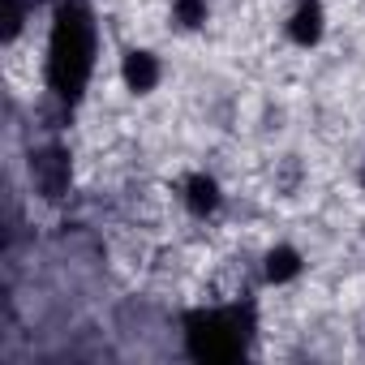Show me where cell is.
<instances>
[{
    "label": "cell",
    "instance_id": "cell-1",
    "mask_svg": "<svg viewBox=\"0 0 365 365\" xmlns=\"http://www.w3.org/2000/svg\"><path fill=\"white\" fill-rule=\"evenodd\" d=\"M95 65V26L91 14L82 5H65L56 14V31H52V56H48V82L52 91L73 103L91 78Z\"/></svg>",
    "mask_w": 365,
    "mask_h": 365
},
{
    "label": "cell",
    "instance_id": "cell-2",
    "mask_svg": "<svg viewBox=\"0 0 365 365\" xmlns=\"http://www.w3.org/2000/svg\"><path fill=\"white\" fill-rule=\"evenodd\" d=\"M254 331V314L241 322V305L232 309H194L185 314V344L194 361H237Z\"/></svg>",
    "mask_w": 365,
    "mask_h": 365
},
{
    "label": "cell",
    "instance_id": "cell-3",
    "mask_svg": "<svg viewBox=\"0 0 365 365\" xmlns=\"http://www.w3.org/2000/svg\"><path fill=\"white\" fill-rule=\"evenodd\" d=\"M69 176H73V168H69V150H61V146H43V150L31 155V180H35V190H39L43 198H61V194L69 190Z\"/></svg>",
    "mask_w": 365,
    "mask_h": 365
},
{
    "label": "cell",
    "instance_id": "cell-4",
    "mask_svg": "<svg viewBox=\"0 0 365 365\" xmlns=\"http://www.w3.org/2000/svg\"><path fill=\"white\" fill-rule=\"evenodd\" d=\"M120 78H125V86H129L133 95H150V91L159 86V78H163V65H159L155 52L129 48V52L120 56Z\"/></svg>",
    "mask_w": 365,
    "mask_h": 365
},
{
    "label": "cell",
    "instance_id": "cell-5",
    "mask_svg": "<svg viewBox=\"0 0 365 365\" xmlns=\"http://www.w3.org/2000/svg\"><path fill=\"white\" fill-rule=\"evenodd\" d=\"M322 35H327L322 0H301V5L292 9V18H288V39L297 48H314V43H322Z\"/></svg>",
    "mask_w": 365,
    "mask_h": 365
},
{
    "label": "cell",
    "instance_id": "cell-6",
    "mask_svg": "<svg viewBox=\"0 0 365 365\" xmlns=\"http://www.w3.org/2000/svg\"><path fill=\"white\" fill-rule=\"evenodd\" d=\"M220 202H224V190H220V180H215V176L194 172V176L185 180V207H190V215L207 220V215L220 211Z\"/></svg>",
    "mask_w": 365,
    "mask_h": 365
},
{
    "label": "cell",
    "instance_id": "cell-7",
    "mask_svg": "<svg viewBox=\"0 0 365 365\" xmlns=\"http://www.w3.org/2000/svg\"><path fill=\"white\" fill-rule=\"evenodd\" d=\"M301 267H305V258H301V250H292V245H275V250H267V258H262L267 284H288V279L301 275Z\"/></svg>",
    "mask_w": 365,
    "mask_h": 365
},
{
    "label": "cell",
    "instance_id": "cell-8",
    "mask_svg": "<svg viewBox=\"0 0 365 365\" xmlns=\"http://www.w3.org/2000/svg\"><path fill=\"white\" fill-rule=\"evenodd\" d=\"M172 18L180 31H198V26H207L211 9H207V0H172Z\"/></svg>",
    "mask_w": 365,
    "mask_h": 365
},
{
    "label": "cell",
    "instance_id": "cell-9",
    "mask_svg": "<svg viewBox=\"0 0 365 365\" xmlns=\"http://www.w3.org/2000/svg\"><path fill=\"white\" fill-rule=\"evenodd\" d=\"M0 22H5V26H0V39L14 43L22 35V26H26V5H22V0H0Z\"/></svg>",
    "mask_w": 365,
    "mask_h": 365
},
{
    "label": "cell",
    "instance_id": "cell-10",
    "mask_svg": "<svg viewBox=\"0 0 365 365\" xmlns=\"http://www.w3.org/2000/svg\"><path fill=\"white\" fill-rule=\"evenodd\" d=\"M356 180H361V190H365V168H361V172H356Z\"/></svg>",
    "mask_w": 365,
    "mask_h": 365
}]
</instances>
